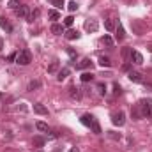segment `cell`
<instances>
[{
	"label": "cell",
	"mask_w": 152,
	"mask_h": 152,
	"mask_svg": "<svg viewBox=\"0 0 152 152\" xmlns=\"http://www.w3.org/2000/svg\"><path fill=\"white\" fill-rule=\"evenodd\" d=\"M30 62H32V53H30L28 50L18 51V55H16V64H20V66H28Z\"/></svg>",
	"instance_id": "1"
},
{
	"label": "cell",
	"mask_w": 152,
	"mask_h": 152,
	"mask_svg": "<svg viewBox=\"0 0 152 152\" xmlns=\"http://www.w3.org/2000/svg\"><path fill=\"white\" fill-rule=\"evenodd\" d=\"M138 108L142 112V117H152V99H140Z\"/></svg>",
	"instance_id": "2"
},
{
	"label": "cell",
	"mask_w": 152,
	"mask_h": 152,
	"mask_svg": "<svg viewBox=\"0 0 152 152\" xmlns=\"http://www.w3.org/2000/svg\"><path fill=\"white\" fill-rule=\"evenodd\" d=\"M131 28H133V32H134L136 36H143V34L147 32V25H145L142 20H133V21H131Z\"/></svg>",
	"instance_id": "3"
},
{
	"label": "cell",
	"mask_w": 152,
	"mask_h": 152,
	"mask_svg": "<svg viewBox=\"0 0 152 152\" xmlns=\"http://www.w3.org/2000/svg\"><path fill=\"white\" fill-rule=\"evenodd\" d=\"M112 122H113L115 126H124V122H126V115H124V112H113L112 113Z\"/></svg>",
	"instance_id": "4"
},
{
	"label": "cell",
	"mask_w": 152,
	"mask_h": 152,
	"mask_svg": "<svg viewBox=\"0 0 152 152\" xmlns=\"http://www.w3.org/2000/svg\"><path fill=\"white\" fill-rule=\"evenodd\" d=\"M14 12H16L18 18H25V20H28V16H30V9H28V5H23V4H21Z\"/></svg>",
	"instance_id": "5"
},
{
	"label": "cell",
	"mask_w": 152,
	"mask_h": 152,
	"mask_svg": "<svg viewBox=\"0 0 152 152\" xmlns=\"http://www.w3.org/2000/svg\"><path fill=\"white\" fill-rule=\"evenodd\" d=\"M131 62L133 64H138V66H142L143 64V55L140 53V51H136V50H131Z\"/></svg>",
	"instance_id": "6"
},
{
	"label": "cell",
	"mask_w": 152,
	"mask_h": 152,
	"mask_svg": "<svg viewBox=\"0 0 152 152\" xmlns=\"http://www.w3.org/2000/svg\"><path fill=\"white\" fill-rule=\"evenodd\" d=\"M97 28H99L97 20H92V18H90V20H87V21H85V30H87V32H96Z\"/></svg>",
	"instance_id": "7"
},
{
	"label": "cell",
	"mask_w": 152,
	"mask_h": 152,
	"mask_svg": "<svg viewBox=\"0 0 152 152\" xmlns=\"http://www.w3.org/2000/svg\"><path fill=\"white\" fill-rule=\"evenodd\" d=\"M127 78L133 83H143V76H142V73H138V71H129L127 73Z\"/></svg>",
	"instance_id": "8"
},
{
	"label": "cell",
	"mask_w": 152,
	"mask_h": 152,
	"mask_svg": "<svg viewBox=\"0 0 152 152\" xmlns=\"http://www.w3.org/2000/svg\"><path fill=\"white\" fill-rule=\"evenodd\" d=\"M51 34H55V36H62V34H64V25H60V23H53V25H51Z\"/></svg>",
	"instance_id": "9"
},
{
	"label": "cell",
	"mask_w": 152,
	"mask_h": 152,
	"mask_svg": "<svg viewBox=\"0 0 152 152\" xmlns=\"http://www.w3.org/2000/svg\"><path fill=\"white\" fill-rule=\"evenodd\" d=\"M92 122H94V117L90 113H85V115H81V124L83 126H87V127H90L92 126Z\"/></svg>",
	"instance_id": "10"
},
{
	"label": "cell",
	"mask_w": 152,
	"mask_h": 152,
	"mask_svg": "<svg viewBox=\"0 0 152 152\" xmlns=\"http://www.w3.org/2000/svg\"><path fill=\"white\" fill-rule=\"evenodd\" d=\"M115 37H117V41H124V37H126V34H124V27H122L120 21L117 23V34H115Z\"/></svg>",
	"instance_id": "11"
},
{
	"label": "cell",
	"mask_w": 152,
	"mask_h": 152,
	"mask_svg": "<svg viewBox=\"0 0 152 152\" xmlns=\"http://www.w3.org/2000/svg\"><path fill=\"white\" fill-rule=\"evenodd\" d=\"M34 112L39 115H48V108L44 106V104H41V103H36L34 104Z\"/></svg>",
	"instance_id": "12"
},
{
	"label": "cell",
	"mask_w": 152,
	"mask_h": 152,
	"mask_svg": "<svg viewBox=\"0 0 152 152\" xmlns=\"http://www.w3.org/2000/svg\"><path fill=\"white\" fill-rule=\"evenodd\" d=\"M131 117H133V120H140V118H142V112H140L138 104H134V106L131 108Z\"/></svg>",
	"instance_id": "13"
},
{
	"label": "cell",
	"mask_w": 152,
	"mask_h": 152,
	"mask_svg": "<svg viewBox=\"0 0 152 152\" xmlns=\"http://www.w3.org/2000/svg\"><path fill=\"white\" fill-rule=\"evenodd\" d=\"M64 36H66V39H69V41H75V39H80V32L71 28V30H67Z\"/></svg>",
	"instance_id": "14"
},
{
	"label": "cell",
	"mask_w": 152,
	"mask_h": 152,
	"mask_svg": "<svg viewBox=\"0 0 152 152\" xmlns=\"http://www.w3.org/2000/svg\"><path fill=\"white\" fill-rule=\"evenodd\" d=\"M76 67H78V69H88V67H92V60H90V58H83Z\"/></svg>",
	"instance_id": "15"
},
{
	"label": "cell",
	"mask_w": 152,
	"mask_h": 152,
	"mask_svg": "<svg viewBox=\"0 0 152 152\" xmlns=\"http://www.w3.org/2000/svg\"><path fill=\"white\" fill-rule=\"evenodd\" d=\"M0 27H2V28H4L5 32H11V30H12L11 23H9V21H7V20L4 18V16H0Z\"/></svg>",
	"instance_id": "16"
},
{
	"label": "cell",
	"mask_w": 152,
	"mask_h": 152,
	"mask_svg": "<svg viewBox=\"0 0 152 152\" xmlns=\"http://www.w3.org/2000/svg\"><path fill=\"white\" fill-rule=\"evenodd\" d=\"M69 76V69L67 67H64V69H58V73H57V80L58 81H62V80H66Z\"/></svg>",
	"instance_id": "17"
},
{
	"label": "cell",
	"mask_w": 152,
	"mask_h": 152,
	"mask_svg": "<svg viewBox=\"0 0 152 152\" xmlns=\"http://www.w3.org/2000/svg\"><path fill=\"white\" fill-rule=\"evenodd\" d=\"M58 67H60V62H58V60H53V62L48 66V73H58Z\"/></svg>",
	"instance_id": "18"
},
{
	"label": "cell",
	"mask_w": 152,
	"mask_h": 152,
	"mask_svg": "<svg viewBox=\"0 0 152 152\" xmlns=\"http://www.w3.org/2000/svg\"><path fill=\"white\" fill-rule=\"evenodd\" d=\"M99 66L101 67H112V60L108 57H99Z\"/></svg>",
	"instance_id": "19"
},
{
	"label": "cell",
	"mask_w": 152,
	"mask_h": 152,
	"mask_svg": "<svg viewBox=\"0 0 152 152\" xmlns=\"http://www.w3.org/2000/svg\"><path fill=\"white\" fill-rule=\"evenodd\" d=\"M90 129H92V131H94L96 134H101V133H103V131H101V126H99V122H97L96 118H94V122H92V126H90Z\"/></svg>",
	"instance_id": "20"
},
{
	"label": "cell",
	"mask_w": 152,
	"mask_h": 152,
	"mask_svg": "<svg viewBox=\"0 0 152 152\" xmlns=\"http://www.w3.org/2000/svg\"><path fill=\"white\" fill-rule=\"evenodd\" d=\"M44 138L42 136H34V140H32V143H34V147H42L44 145Z\"/></svg>",
	"instance_id": "21"
},
{
	"label": "cell",
	"mask_w": 152,
	"mask_h": 152,
	"mask_svg": "<svg viewBox=\"0 0 152 152\" xmlns=\"http://www.w3.org/2000/svg\"><path fill=\"white\" fill-rule=\"evenodd\" d=\"M69 94H71V97H75V99H80V97H81L80 88H76V87H69Z\"/></svg>",
	"instance_id": "22"
},
{
	"label": "cell",
	"mask_w": 152,
	"mask_h": 152,
	"mask_svg": "<svg viewBox=\"0 0 152 152\" xmlns=\"http://www.w3.org/2000/svg\"><path fill=\"white\" fill-rule=\"evenodd\" d=\"M39 14H41V11H39V9H34V11H30V16H28V20H27V21H34V20H37Z\"/></svg>",
	"instance_id": "23"
},
{
	"label": "cell",
	"mask_w": 152,
	"mask_h": 152,
	"mask_svg": "<svg viewBox=\"0 0 152 152\" xmlns=\"http://www.w3.org/2000/svg\"><path fill=\"white\" fill-rule=\"evenodd\" d=\"M48 16H50V20H51V21H57V20H60V14H58V11H53V9L48 12Z\"/></svg>",
	"instance_id": "24"
},
{
	"label": "cell",
	"mask_w": 152,
	"mask_h": 152,
	"mask_svg": "<svg viewBox=\"0 0 152 152\" xmlns=\"http://www.w3.org/2000/svg\"><path fill=\"white\" fill-rule=\"evenodd\" d=\"M39 87H41V81H39V80H32V81L28 83V90H36Z\"/></svg>",
	"instance_id": "25"
},
{
	"label": "cell",
	"mask_w": 152,
	"mask_h": 152,
	"mask_svg": "<svg viewBox=\"0 0 152 152\" xmlns=\"http://www.w3.org/2000/svg\"><path fill=\"white\" fill-rule=\"evenodd\" d=\"M94 80V75H90V73H83L81 75V81L83 83H88V81H92Z\"/></svg>",
	"instance_id": "26"
},
{
	"label": "cell",
	"mask_w": 152,
	"mask_h": 152,
	"mask_svg": "<svg viewBox=\"0 0 152 152\" xmlns=\"http://www.w3.org/2000/svg\"><path fill=\"white\" fill-rule=\"evenodd\" d=\"M36 127H37L39 131H44V133H48V131H50L48 124H44V122H37V124H36Z\"/></svg>",
	"instance_id": "27"
},
{
	"label": "cell",
	"mask_w": 152,
	"mask_h": 152,
	"mask_svg": "<svg viewBox=\"0 0 152 152\" xmlns=\"http://www.w3.org/2000/svg\"><path fill=\"white\" fill-rule=\"evenodd\" d=\"M101 42H103V44H106V46H110V48L113 46V39L110 37V36H104V37L101 39Z\"/></svg>",
	"instance_id": "28"
},
{
	"label": "cell",
	"mask_w": 152,
	"mask_h": 152,
	"mask_svg": "<svg viewBox=\"0 0 152 152\" xmlns=\"http://www.w3.org/2000/svg\"><path fill=\"white\" fill-rule=\"evenodd\" d=\"M20 5H21V4H20V0H9V9L16 11V9H18Z\"/></svg>",
	"instance_id": "29"
},
{
	"label": "cell",
	"mask_w": 152,
	"mask_h": 152,
	"mask_svg": "<svg viewBox=\"0 0 152 152\" xmlns=\"http://www.w3.org/2000/svg\"><path fill=\"white\" fill-rule=\"evenodd\" d=\"M108 136L112 138V140H115V142H118L122 136H120V133H115V131H108Z\"/></svg>",
	"instance_id": "30"
},
{
	"label": "cell",
	"mask_w": 152,
	"mask_h": 152,
	"mask_svg": "<svg viewBox=\"0 0 152 152\" xmlns=\"http://www.w3.org/2000/svg\"><path fill=\"white\" fill-rule=\"evenodd\" d=\"M104 27H106V30H110V32H112V30L115 28V23L112 21V20H106V21H104Z\"/></svg>",
	"instance_id": "31"
},
{
	"label": "cell",
	"mask_w": 152,
	"mask_h": 152,
	"mask_svg": "<svg viewBox=\"0 0 152 152\" xmlns=\"http://www.w3.org/2000/svg\"><path fill=\"white\" fill-rule=\"evenodd\" d=\"M97 90H99L101 96H104V94H106V85H104V83H97Z\"/></svg>",
	"instance_id": "32"
},
{
	"label": "cell",
	"mask_w": 152,
	"mask_h": 152,
	"mask_svg": "<svg viewBox=\"0 0 152 152\" xmlns=\"http://www.w3.org/2000/svg\"><path fill=\"white\" fill-rule=\"evenodd\" d=\"M73 23H75V18H73V16H67V18L64 20V25H66V27H71Z\"/></svg>",
	"instance_id": "33"
},
{
	"label": "cell",
	"mask_w": 152,
	"mask_h": 152,
	"mask_svg": "<svg viewBox=\"0 0 152 152\" xmlns=\"http://www.w3.org/2000/svg\"><path fill=\"white\" fill-rule=\"evenodd\" d=\"M51 2V5H55V7H64V0H50Z\"/></svg>",
	"instance_id": "34"
},
{
	"label": "cell",
	"mask_w": 152,
	"mask_h": 152,
	"mask_svg": "<svg viewBox=\"0 0 152 152\" xmlns=\"http://www.w3.org/2000/svg\"><path fill=\"white\" fill-rule=\"evenodd\" d=\"M67 9H69V11L73 12V11H76V9H78V4H76L75 0H73V2H69V5H67Z\"/></svg>",
	"instance_id": "35"
},
{
	"label": "cell",
	"mask_w": 152,
	"mask_h": 152,
	"mask_svg": "<svg viewBox=\"0 0 152 152\" xmlns=\"http://www.w3.org/2000/svg\"><path fill=\"white\" fill-rule=\"evenodd\" d=\"M113 92H115V96L120 94V85H118V83H113Z\"/></svg>",
	"instance_id": "36"
},
{
	"label": "cell",
	"mask_w": 152,
	"mask_h": 152,
	"mask_svg": "<svg viewBox=\"0 0 152 152\" xmlns=\"http://www.w3.org/2000/svg\"><path fill=\"white\" fill-rule=\"evenodd\" d=\"M129 55H131V50L129 48H124L122 50V57H129Z\"/></svg>",
	"instance_id": "37"
},
{
	"label": "cell",
	"mask_w": 152,
	"mask_h": 152,
	"mask_svg": "<svg viewBox=\"0 0 152 152\" xmlns=\"http://www.w3.org/2000/svg\"><path fill=\"white\" fill-rule=\"evenodd\" d=\"M67 53H69V57H71V58H75V57H76V51L73 50V48H67Z\"/></svg>",
	"instance_id": "38"
},
{
	"label": "cell",
	"mask_w": 152,
	"mask_h": 152,
	"mask_svg": "<svg viewBox=\"0 0 152 152\" xmlns=\"http://www.w3.org/2000/svg\"><path fill=\"white\" fill-rule=\"evenodd\" d=\"M16 55H18V53H11V55L7 57V60H9V62H14V60H16Z\"/></svg>",
	"instance_id": "39"
},
{
	"label": "cell",
	"mask_w": 152,
	"mask_h": 152,
	"mask_svg": "<svg viewBox=\"0 0 152 152\" xmlns=\"http://www.w3.org/2000/svg\"><path fill=\"white\" fill-rule=\"evenodd\" d=\"M58 134L55 133V131H48V138H57Z\"/></svg>",
	"instance_id": "40"
},
{
	"label": "cell",
	"mask_w": 152,
	"mask_h": 152,
	"mask_svg": "<svg viewBox=\"0 0 152 152\" xmlns=\"http://www.w3.org/2000/svg\"><path fill=\"white\" fill-rule=\"evenodd\" d=\"M122 71H131V66H129V64H124V66H122Z\"/></svg>",
	"instance_id": "41"
},
{
	"label": "cell",
	"mask_w": 152,
	"mask_h": 152,
	"mask_svg": "<svg viewBox=\"0 0 152 152\" xmlns=\"http://www.w3.org/2000/svg\"><path fill=\"white\" fill-rule=\"evenodd\" d=\"M2 48H4V39L0 37V51H2Z\"/></svg>",
	"instance_id": "42"
},
{
	"label": "cell",
	"mask_w": 152,
	"mask_h": 152,
	"mask_svg": "<svg viewBox=\"0 0 152 152\" xmlns=\"http://www.w3.org/2000/svg\"><path fill=\"white\" fill-rule=\"evenodd\" d=\"M145 87H147L149 90H152V85H151V83H145Z\"/></svg>",
	"instance_id": "43"
},
{
	"label": "cell",
	"mask_w": 152,
	"mask_h": 152,
	"mask_svg": "<svg viewBox=\"0 0 152 152\" xmlns=\"http://www.w3.org/2000/svg\"><path fill=\"white\" fill-rule=\"evenodd\" d=\"M69 152H80V151H78L76 147H73V149H71V151H69Z\"/></svg>",
	"instance_id": "44"
},
{
	"label": "cell",
	"mask_w": 152,
	"mask_h": 152,
	"mask_svg": "<svg viewBox=\"0 0 152 152\" xmlns=\"http://www.w3.org/2000/svg\"><path fill=\"white\" fill-rule=\"evenodd\" d=\"M2 97H4V94H2V92H0V99H2Z\"/></svg>",
	"instance_id": "45"
},
{
	"label": "cell",
	"mask_w": 152,
	"mask_h": 152,
	"mask_svg": "<svg viewBox=\"0 0 152 152\" xmlns=\"http://www.w3.org/2000/svg\"><path fill=\"white\" fill-rule=\"evenodd\" d=\"M39 152H42V151H39Z\"/></svg>",
	"instance_id": "46"
},
{
	"label": "cell",
	"mask_w": 152,
	"mask_h": 152,
	"mask_svg": "<svg viewBox=\"0 0 152 152\" xmlns=\"http://www.w3.org/2000/svg\"><path fill=\"white\" fill-rule=\"evenodd\" d=\"M151 62H152V60H151Z\"/></svg>",
	"instance_id": "47"
}]
</instances>
